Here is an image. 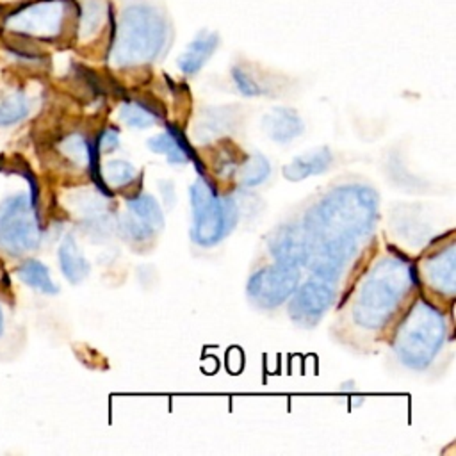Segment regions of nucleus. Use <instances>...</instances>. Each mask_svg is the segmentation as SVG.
<instances>
[{
    "label": "nucleus",
    "instance_id": "nucleus-1",
    "mask_svg": "<svg viewBox=\"0 0 456 456\" xmlns=\"http://www.w3.org/2000/svg\"><path fill=\"white\" fill-rule=\"evenodd\" d=\"M378 217V194L367 185H342L328 192L305 217L308 260L314 276L335 283Z\"/></svg>",
    "mask_w": 456,
    "mask_h": 456
},
{
    "label": "nucleus",
    "instance_id": "nucleus-2",
    "mask_svg": "<svg viewBox=\"0 0 456 456\" xmlns=\"http://www.w3.org/2000/svg\"><path fill=\"white\" fill-rule=\"evenodd\" d=\"M167 18L153 5L144 2L123 7L109 52L112 66H139L155 61L169 41Z\"/></svg>",
    "mask_w": 456,
    "mask_h": 456
},
{
    "label": "nucleus",
    "instance_id": "nucleus-3",
    "mask_svg": "<svg viewBox=\"0 0 456 456\" xmlns=\"http://www.w3.org/2000/svg\"><path fill=\"white\" fill-rule=\"evenodd\" d=\"M413 269L401 258H381L367 274L354 299V321L369 330H378L394 315L413 281Z\"/></svg>",
    "mask_w": 456,
    "mask_h": 456
},
{
    "label": "nucleus",
    "instance_id": "nucleus-4",
    "mask_svg": "<svg viewBox=\"0 0 456 456\" xmlns=\"http://www.w3.org/2000/svg\"><path fill=\"white\" fill-rule=\"evenodd\" d=\"M445 330L444 315L419 297L395 331L394 349L397 358L410 369H426L442 347Z\"/></svg>",
    "mask_w": 456,
    "mask_h": 456
},
{
    "label": "nucleus",
    "instance_id": "nucleus-5",
    "mask_svg": "<svg viewBox=\"0 0 456 456\" xmlns=\"http://www.w3.org/2000/svg\"><path fill=\"white\" fill-rule=\"evenodd\" d=\"M192 240L200 246H214L224 239L237 223V205L232 198H221L205 178L191 185Z\"/></svg>",
    "mask_w": 456,
    "mask_h": 456
},
{
    "label": "nucleus",
    "instance_id": "nucleus-6",
    "mask_svg": "<svg viewBox=\"0 0 456 456\" xmlns=\"http://www.w3.org/2000/svg\"><path fill=\"white\" fill-rule=\"evenodd\" d=\"M39 235L34 203L27 196L16 194L0 205V248L21 255L39 244Z\"/></svg>",
    "mask_w": 456,
    "mask_h": 456
},
{
    "label": "nucleus",
    "instance_id": "nucleus-7",
    "mask_svg": "<svg viewBox=\"0 0 456 456\" xmlns=\"http://www.w3.org/2000/svg\"><path fill=\"white\" fill-rule=\"evenodd\" d=\"M66 11L64 0H37L12 12L5 27L34 37H55L62 28Z\"/></svg>",
    "mask_w": 456,
    "mask_h": 456
},
{
    "label": "nucleus",
    "instance_id": "nucleus-8",
    "mask_svg": "<svg viewBox=\"0 0 456 456\" xmlns=\"http://www.w3.org/2000/svg\"><path fill=\"white\" fill-rule=\"evenodd\" d=\"M299 271L294 265L274 264L256 271L248 281V296L262 308L281 305L297 289Z\"/></svg>",
    "mask_w": 456,
    "mask_h": 456
},
{
    "label": "nucleus",
    "instance_id": "nucleus-9",
    "mask_svg": "<svg viewBox=\"0 0 456 456\" xmlns=\"http://www.w3.org/2000/svg\"><path fill=\"white\" fill-rule=\"evenodd\" d=\"M294 297L289 305L290 317L303 326L315 324L322 314L328 310L335 297V285L331 281L312 278L299 289H296Z\"/></svg>",
    "mask_w": 456,
    "mask_h": 456
},
{
    "label": "nucleus",
    "instance_id": "nucleus-10",
    "mask_svg": "<svg viewBox=\"0 0 456 456\" xmlns=\"http://www.w3.org/2000/svg\"><path fill=\"white\" fill-rule=\"evenodd\" d=\"M126 205L132 212V217L123 221V228L132 239L144 240L164 226V214L153 196L139 194L130 198Z\"/></svg>",
    "mask_w": 456,
    "mask_h": 456
},
{
    "label": "nucleus",
    "instance_id": "nucleus-11",
    "mask_svg": "<svg viewBox=\"0 0 456 456\" xmlns=\"http://www.w3.org/2000/svg\"><path fill=\"white\" fill-rule=\"evenodd\" d=\"M269 249L278 264L299 267L308 260V240L303 226L287 224L269 239Z\"/></svg>",
    "mask_w": 456,
    "mask_h": 456
},
{
    "label": "nucleus",
    "instance_id": "nucleus-12",
    "mask_svg": "<svg viewBox=\"0 0 456 456\" xmlns=\"http://www.w3.org/2000/svg\"><path fill=\"white\" fill-rule=\"evenodd\" d=\"M264 132L276 142H289L303 132V121L296 110L276 107L262 118Z\"/></svg>",
    "mask_w": 456,
    "mask_h": 456
},
{
    "label": "nucleus",
    "instance_id": "nucleus-13",
    "mask_svg": "<svg viewBox=\"0 0 456 456\" xmlns=\"http://www.w3.org/2000/svg\"><path fill=\"white\" fill-rule=\"evenodd\" d=\"M330 164H331V151L326 146H322L292 159L287 166H283V176L290 182H299L312 175L324 173L330 167Z\"/></svg>",
    "mask_w": 456,
    "mask_h": 456
},
{
    "label": "nucleus",
    "instance_id": "nucleus-14",
    "mask_svg": "<svg viewBox=\"0 0 456 456\" xmlns=\"http://www.w3.org/2000/svg\"><path fill=\"white\" fill-rule=\"evenodd\" d=\"M454 244H449L447 249L431 256L426 262V278L429 280L431 287L438 289L444 294H454L456 281H454Z\"/></svg>",
    "mask_w": 456,
    "mask_h": 456
},
{
    "label": "nucleus",
    "instance_id": "nucleus-15",
    "mask_svg": "<svg viewBox=\"0 0 456 456\" xmlns=\"http://www.w3.org/2000/svg\"><path fill=\"white\" fill-rule=\"evenodd\" d=\"M216 46H217V36L214 32L198 34L187 45L185 52L178 57V68L187 75L196 73L210 59Z\"/></svg>",
    "mask_w": 456,
    "mask_h": 456
},
{
    "label": "nucleus",
    "instance_id": "nucleus-16",
    "mask_svg": "<svg viewBox=\"0 0 456 456\" xmlns=\"http://www.w3.org/2000/svg\"><path fill=\"white\" fill-rule=\"evenodd\" d=\"M59 264L71 283H80L89 273V264L71 235H66L59 246Z\"/></svg>",
    "mask_w": 456,
    "mask_h": 456
},
{
    "label": "nucleus",
    "instance_id": "nucleus-17",
    "mask_svg": "<svg viewBox=\"0 0 456 456\" xmlns=\"http://www.w3.org/2000/svg\"><path fill=\"white\" fill-rule=\"evenodd\" d=\"M107 18V7L103 0H86L80 12V23H78V36L80 39H91Z\"/></svg>",
    "mask_w": 456,
    "mask_h": 456
},
{
    "label": "nucleus",
    "instance_id": "nucleus-18",
    "mask_svg": "<svg viewBox=\"0 0 456 456\" xmlns=\"http://www.w3.org/2000/svg\"><path fill=\"white\" fill-rule=\"evenodd\" d=\"M269 173H271L269 160L264 155L255 153L246 157L240 162V166L237 167V180L244 187H255L262 183L269 176Z\"/></svg>",
    "mask_w": 456,
    "mask_h": 456
},
{
    "label": "nucleus",
    "instance_id": "nucleus-19",
    "mask_svg": "<svg viewBox=\"0 0 456 456\" xmlns=\"http://www.w3.org/2000/svg\"><path fill=\"white\" fill-rule=\"evenodd\" d=\"M18 274L21 278V281H25L27 285L45 292V294H55L57 292V285L52 281L48 267L45 264H41L39 260L28 258L21 264V267L18 269Z\"/></svg>",
    "mask_w": 456,
    "mask_h": 456
},
{
    "label": "nucleus",
    "instance_id": "nucleus-20",
    "mask_svg": "<svg viewBox=\"0 0 456 456\" xmlns=\"http://www.w3.org/2000/svg\"><path fill=\"white\" fill-rule=\"evenodd\" d=\"M119 118L132 128H148L157 121V114L142 102H126L119 109Z\"/></svg>",
    "mask_w": 456,
    "mask_h": 456
},
{
    "label": "nucleus",
    "instance_id": "nucleus-21",
    "mask_svg": "<svg viewBox=\"0 0 456 456\" xmlns=\"http://www.w3.org/2000/svg\"><path fill=\"white\" fill-rule=\"evenodd\" d=\"M28 100L23 93H12L0 100V126L12 125L28 114Z\"/></svg>",
    "mask_w": 456,
    "mask_h": 456
},
{
    "label": "nucleus",
    "instance_id": "nucleus-22",
    "mask_svg": "<svg viewBox=\"0 0 456 456\" xmlns=\"http://www.w3.org/2000/svg\"><path fill=\"white\" fill-rule=\"evenodd\" d=\"M148 148L155 153H164L167 157V162H173V164H182V162L187 160L185 151L182 150L178 141L169 132L150 137L148 139Z\"/></svg>",
    "mask_w": 456,
    "mask_h": 456
},
{
    "label": "nucleus",
    "instance_id": "nucleus-23",
    "mask_svg": "<svg viewBox=\"0 0 456 456\" xmlns=\"http://www.w3.org/2000/svg\"><path fill=\"white\" fill-rule=\"evenodd\" d=\"M137 175L135 167L126 162V160H109L105 166H103V171H102V176H103V182L110 187H121V185H126L128 182L134 180V176Z\"/></svg>",
    "mask_w": 456,
    "mask_h": 456
},
{
    "label": "nucleus",
    "instance_id": "nucleus-24",
    "mask_svg": "<svg viewBox=\"0 0 456 456\" xmlns=\"http://www.w3.org/2000/svg\"><path fill=\"white\" fill-rule=\"evenodd\" d=\"M61 150H62V153H64L66 157L73 159V160L78 162V164L87 162L89 146H87L86 139H84L82 135H78V134H73V135H69L68 139H64L62 144H61Z\"/></svg>",
    "mask_w": 456,
    "mask_h": 456
},
{
    "label": "nucleus",
    "instance_id": "nucleus-25",
    "mask_svg": "<svg viewBox=\"0 0 456 456\" xmlns=\"http://www.w3.org/2000/svg\"><path fill=\"white\" fill-rule=\"evenodd\" d=\"M232 78H233L237 89H239L244 96H256V94L262 93V89H260V86L256 84V80H255L246 69H242V68H239V66H235V68L232 69Z\"/></svg>",
    "mask_w": 456,
    "mask_h": 456
},
{
    "label": "nucleus",
    "instance_id": "nucleus-26",
    "mask_svg": "<svg viewBox=\"0 0 456 456\" xmlns=\"http://www.w3.org/2000/svg\"><path fill=\"white\" fill-rule=\"evenodd\" d=\"M118 146H119V137H118V132L114 130H105L98 139V150L102 151H112Z\"/></svg>",
    "mask_w": 456,
    "mask_h": 456
},
{
    "label": "nucleus",
    "instance_id": "nucleus-27",
    "mask_svg": "<svg viewBox=\"0 0 456 456\" xmlns=\"http://www.w3.org/2000/svg\"><path fill=\"white\" fill-rule=\"evenodd\" d=\"M4 330V314H2V306H0V333Z\"/></svg>",
    "mask_w": 456,
    "mask_h": 456
}]
</instances>
